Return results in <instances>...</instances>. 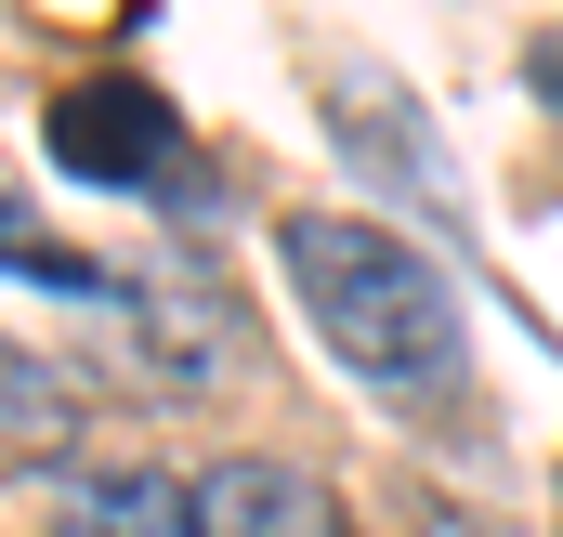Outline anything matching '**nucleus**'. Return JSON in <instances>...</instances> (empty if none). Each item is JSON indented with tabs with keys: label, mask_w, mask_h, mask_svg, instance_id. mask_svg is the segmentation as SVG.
<instances>
[{
	"label": "nucleus",
	"mask_w": 563,
	"mask_h": 537,
	"mask_svg": "<svg viewBox=\"0 0 563 537\" xmlns=\"http://www.w3.org/2000/svg\"><path fill=\"white\" fill-rule=\"evenodd\" d=\"M53 537H197V485H170V472H79Z\"/></svg>",
	"instance_id": "20e7f679"
},
{
	"label": "nucleus",
	"mask_w": 563,
	"mask_h": 537,
	"mask_svg": "<svg viewBox=\"0 0 563 537\" xmlns=\"http://www.w3.org/2000/svg\"><path fill=\"white\" fill-rule=\"evenodd\" d=\"M0 275H26V288H66V302H119V275L92 263V250H66V237H40V210L0 184Z\"/></svg>",
	"instance_id": "39448f33"
},
{
	"label": "nucleus",
	"mask_w": 563,
	"mask_h": 537,
	"mask_svg": "<svg viewBox=\"0 0 563 537\" xmlns=\"http://www.w3.org/2000/svg\"><path fill=\"white\" fill-rule=\"evenodd\" d=\"M53 171L66 184H92V197H132L157 184L170 157H184V119H170V92L132 79V66H106V79H79V92H53Z\"/></svg>",
	"instance_id": "f03ea898"
},
{
	"label": "nucleus",
	"mask_w": 563,
	"mask_h": 537,
	"mask_svg": "<svg viewBox=\"0 0 563 537\" xmlns=\"http://www.w3.org/2000/svg\"><path fill=\"white\" fill-rule=\"evenodd\" d=\"M53 432H66V381L0 341V446H53Z\"/></svg>",
	"instance_id": "423d86ee"
},
{
	"label": "nucleus",
	"mask_w": 563,
	"mask_h": 537,
	"mask_svg": "<svg viewBox=\"0 0 563 537\" xmlns=\"http://www.w3.org/2000/svg\"><path fill=\"white\" fill-rule=\"evenodd\" d=\"M276 275L301 302V328L394 406H432L459 394L472 368V328H459V288L432 275V250H407L394 223L367 210H288L276 223Z\"/></svg>",
	"instance_id": "f257e3e1"
},
{
	"label": "nucleus",
	"mask_w": 563,
	"mask_h": 537,
	"mask_svg": "<svg viewBox=\"0 0 563 537\" xmlns=\"http://www.w3.org/2000/svg\"><path fill=\"white\" fill-rule=\"evenodd\" d=\"M197 537H354V525L301 459H210L197 472Z\"/></svg>",
	"instance_id": "7ed1b4c3"
}]
</instances>
